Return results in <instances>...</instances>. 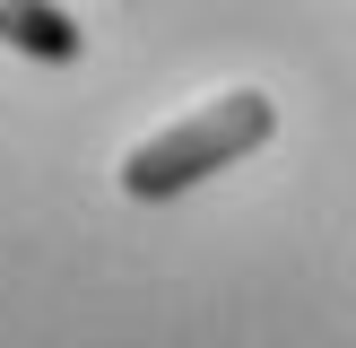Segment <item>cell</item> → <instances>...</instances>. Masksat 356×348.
<instances>
[{
	"label": "cell",
	"mask_w": 356,
	"mask_h": 348,
	"mask_svg": "<svg viewBox=\"0 0 356 348\" xmlns=\"http://www.w3.org/2000/svg\"><path fill=\"white\" fill-rule=\"evenodd\" d=\"M270 131H278V104L261 96V87H226L200 113H183L156 139H139V148L122 157V191H131V200H183L191 183H209V174L243 166L252 148H270Z\"/></svg>",
	"instance_id": "obj_1"
},
{
	"label": "cell",
	"mask_w": 356,
	"mask_h": 348,
	"mask_svg": "<svg viewBox=\"0 0 356 348\" xmlns=\"http://www.w3.org/2000/svg\"><path fill=\"white\" fill-rule=\"evenodd\" d=\"M0 44L35 52V61H79L87 35H79V17H70V9H44V0H0Z\"/></svg>",
	"instance_id": "obj_2"
}]
</instances>
